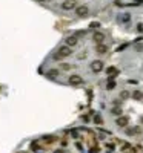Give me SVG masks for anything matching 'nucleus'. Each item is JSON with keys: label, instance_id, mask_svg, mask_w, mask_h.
<instances>
[{"label": "nucleus", "instance_id": "1", "mask_svg": "<svg viewBox=\"0 0 143 153\" xmlns=\"http://www.w3.org/2000/svg\"><path fill=\"white\" fill-rule=\"evenodd\" d=\"M71 48L69 46H62L59 51H57V55H55V60L57 58H65V57H69L71 55Z\"/></svg>", "mask_w": 143, "mask_h": 153}, {"label": "nucleus", "instance_id": "2", "mask_svg": "<svg viewBox=\"0 0 143 153\" xmlns=\"http://www.w3.org/2000/svg\"><path fill=\"white\" fill-rule=\"evenodd\" d=\"M75 14H77L79 17H86V15L89 14V8H88L86 5H80V6L75 8Z\"/></svg>", "mask_w": 143, "mask_h": 153}, {"label": "nucleus", "instance_id": "3", "mask_svg": "<svg viewBox=\"0 0 143 153\" xmlns=\"http://www.w3.org/2000/svg\"><path fill=\"white\" fill-rule=\"evenodd\" d=\"M91 70L96 72V74L102 72V70H103V61H100V60H94V61L91 63Z\"/></svg>", "mask_w": 143, "mask_h": 153}, {"label": "nucleus", "instance_id": "4", "mask_svg": "<svg viewBox=\"0 0 143 153\" xmlns=\"http://www.w3.org/2000/svg\"><path fill=\"white\" fill-rule=\"evenodd\" d=\"M62 8H63L65 11H71V9L77 8V2H75V0H65V2L62 3Z\"/></svg>", "mask_w": 143, "mask_h": 153}, {"label": "nucleus", "instance_id": "5", "mask_svg": "<svg viewBox=\"0 0 143 153\" xmlns=\"http://www.w3.org/2000/svg\"><path fill=\"white\" fill-rule=\"evenodd\" d=\"M92 40H94V43L100 44V43H103V41H105V34L97 31V32H94V35H92Z\"/></svg>", "mask_w": 143, "mask_h": 153}, {"label": "nucleus", "instance_id": "6", "mask_svg": "<svg viewBox=\"0 0 143 153\" xmlns=\"http://www.w3.org/2000/svg\"><path fill=\"white\" fill-rule=\"evenodd\" d=\"M68 81H69V84H72V86H79V84H82V83H83V80H82V77H80V75H71Z\"/></svg>", "mask_w": 143, "mask_h": 153}, {"label": "nucleus", "instance_id": "7", "mask_svg": "<svg viewBox=\"0 0 143 153\" xmlns=\"http://www.w3.org/2000/svg\"><path fill=\"white\" fill-rule=\"evenodd\" d=\"M77 43H79V37H75V35H69V37L66 38V46H69V48L75 46Z\"/></svg>", "mask_w": 143, "mask_h": 153}, {"label": "nucleus", "instance_id": "8", "mask_svg": "<svg viewBox=\"0 0 143 153\" xmlns=\"http://www.w3.org/2000/svg\"><path fill=\"white\" fill-rule=\"evenodd\" d=\"M128 121H129V120H128V116H119L116 123H117V126H119V127H126V126H128Z\"/></svg>", "mask_w": 143, "mask_h": 153}, {"label": "nucleus", "instance_id": "9", "mask_svg": "<svg viewBox=\"0 0 143 153\" xmlns=\"http://www.w3.org/2000/svg\"><path fill=\"white\" fill-rule=\"evenodd\" d=\"M97 52H99V54H106V52H108V46H106L105 43L97 44Z\"/></svg>", "mask_w": 143, "mask_h": 153}, {"label": "nucleus", "instance_id": "10", "mask_svg": "<svg viewBox=\"0 0 143 153\" xmlns=\"http://www.w3.org/2000/svg\"><path fill=\"white\" fill-rule=\"evenodd\" d=\"M137 133H140V127H131L126 130V135H129V136H134Z\"/></svg>", "mask_w": 143, "mask_h": 153}, {"label": "nucleus", "instance_id": "11", "mask_svg": "<svg viewBox=\"0 0 143 153\" xmlns=\"http://www.w3.org/2000/svg\"><path fill=\"white\" fill-rule=\"evenodd\" d=\"M132 98H134V100H142L143 93L140 92V90H136V92H132Z\"/></svg>", "mask_w": 143, "mask_h": 153}, {"label": "nucleus", "instance_id": "12", "mask_svg": "<svg viewBox=\"0 0 143 153\" xmlns=\"http://www.w3.org/2000/svg\"><path fill=\"white\" fill-rule=\"evenodd\" d=\"M106 72H108V75H109V77H114L116 74H119V70H117L116 67H108V70H106Z\"/></svg>", "mask_w": 143, "mask_h": 153}, {"label": "nucleus", "instance_id": "13", "mask_svg": "<svg viewBox=\"0 0 143 153\" xmlns=\"http://www.w3.org/2000/svg\"><path fill=\"white\" fill-rule=\"evenodd\" d=\"M120 97H122V100H128V98L131 97V93H129L128 90H123V92L120 93Z\"/></svg>", "mask_w": 143, "mask_h": 153}, {"label": "nucleus", "instance_id": "14", "mask_svg": "<svg viewBox=\"0 0 143 153\" xmlns=\"http://www.w3.org/2000/svg\"><path fill=\"white\" fill-rule=\"evenodd\" d=\"M114 87H116V81H114V80H109L108 84H106V89H114Z\"/></svg>", "mask_w": 143, "mask_h": 153}, {"label": "nucleus", "instance_id": "15", "mask_svg": "<svg viewBox=\"0 0 143 153\" xmlns=\"http://www.w3.org/2000/svg\"><path fill=\"white\" fill-rule=\"evenodd\" d=\"M48 75H49V77H57V75H59V70H54V69H52V70L48 72Z\"/></svg>", "mask_w": 143, "mask_h": 153}, {"label": "nucleus", "instance_id": "16", "mask_svg": "<svg viewBox=\"0 0 143 153\" xmlns=\"http://www.w3.org/2000/svg\"><path fill=\"white\" fill-rule=\"evenodd\" d=\"M112 113H114V115H120V113H122V109H120V107H114V109H112Z\"/></svg>", "mask_w": 143, "mask_h": 153}, {"label": "nucleus", "instance_id": "17", "mask_svg": "<svg viewBox=\"0 0 143 153\" xmlns=\"http://www.w3.org/2000/svg\"><path fill=\"white\" fill-rule=\"evenodd\" d=\"M94 123H97V124H100V123H102V118H100L99 115H96V116H94Z\"/></svg>", "mask_w": 143, "mask_h": 153}, {"label": "nucleus", "instance_id": "18", "mask_svg": "<svg viewBox=\"0 0 143 153\" xmlns=\"http://www.w3.org/2000/svg\"><path fill=\"white\" fill-rule=\"evenodd\" d=\"M62 69H65V70H69V69H71V66H69V64H62Z\"/></svg>", "mask_w": 143, "mask_h": 153}, {"label": "nucleus", "instance_id": "19", "mask_svg": "<svg viewBox=\"0 0 143 153\" xmlns=\"http://www.w3.org/2000/svg\"><path fill=\"white\" fill-rule=\"evenodd\" d=\"M136 49H137V51H143V44H137Z\"/></svg>", "mask_w": 143, "mask_h": 153}, {"label": "nucleus", "instance_id": "20", "mask_svg": "<svg viewBox=\"0 0 143 153\" xmlns=\"http://www.w3.org/2000/svg\"><path fill=\"white\" fill-rule=\"evenodd\" d=\"M128 18H129V15H123V17H122V21H128Z\"/></svg>", "mask_w": 143, "mask_h": 153}, {"label": "nucleus", "instance_id": "21", "mask_svg": "<svg viewBox=\"0 0 143 153\" xmlns=\"http://www.w3.org/2000/svg\"><path fill=\"white\" fill-rule=\"evenodd\" d=\"M37 2H45V0H37Z\"/></svg>", "mask_w": 143, "mask_h": 153}, {"label": "nucleus", "instance_id": "22", "mask_svg": "<svg viewBox=\"0 0 143 153\" xmlns=\"http://www.w3.org/2000/svg\"><path fill=\"white\" fill-rule=\"evenodd\" d=\"M142 124H143V116H142Z\"/></svg>", "mask_w": 143, "mask_h": 153}]
</instances>
